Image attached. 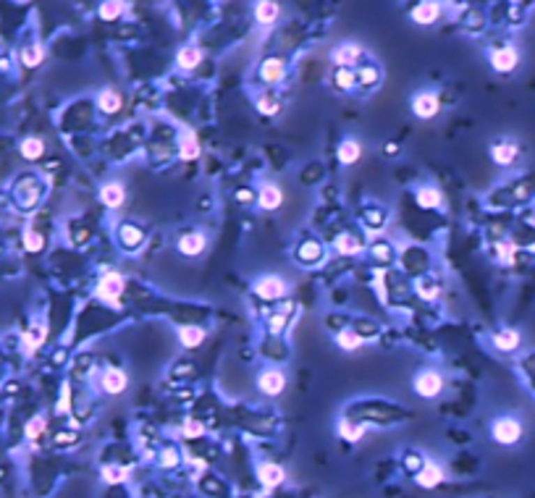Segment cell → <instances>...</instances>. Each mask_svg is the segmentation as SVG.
Masks as SVG:
<instances>
[{"label":"cell","mask_w":535,"mask_h":498,"mask_svg":"<svg viewBox=\"0 0 535 498\" xmlns=\"http://www.w3.org/2000/svg\"><path fill=\"white\" fill-rule=\"evenodd\" d=\"M522 438V425L517 423L514 417H502L493 423V441L502 446H514Z\"/></svg>","instance_id":"1"},{"label":"cell","mask_w":535,"mask_h":498,"mask_svg":"<svg viewBox=\"0 0 535 498\" xmlns=\"http://www.w3.org/2000/svg\"><path fill=\"white\" fill-rule=\"evenodd\" d=\"M415 391L423 399H433L444 391V378L438 375L436 370H423L415 378Z\"/></svg>","instance_id":"2"},{"label":"cell","mask_w":535,"mask_h":498,"mask_svg":"<svg viewBox=\"0 0 535 498\" xmlns=\"http://www.w3.org/2000/svg\"><path fill=\"white\" fill-rule=\"evenodd\" d=\"M255 292H257L260 299L273 302V299H281V296L289 292V286H286V281L278 278V276H262L260 281L255 283Z\"/></svg>","instance_id":"3"},{"label":"cell","mask_w":535,"mask_h":498,"mask_svg":"<svg viewBox=\"0 0 535 498\" xmlns=\"http://www.w3.org/2000/svg\"><path fill=\"white\" fill-rule=\"evenodd\" d=\"M123 289H126L123 276H119V273H108V276H103V281H100L98 296L100 299H105V302H110V304H116L121 299Z\"/></svg>","instance_id":"4"},{"label":"cell","mask_w":535,"mask_h":498,"mask_svg":"<svg viewBox=\"0 0 535 498\" xmlns=\"http://www.w3.org/2000/svg\"><path fill=\"white\" fill-rule=\"evenodd\" d=\"M438 110H441V100H438L436 92H420L412 100V113L417 119H433V116H438Z\"/></svg>","instance_id":"5"},{"label":"cell","mask_w":535,"mask_h":498,"mask_svg":"<svg viewBox=\"0 0 535 498\" xmlns=\"http://www.w3.org/2000/svg\"><path fill=\"white\" fill-rule=\"evenodd\" d=\"M517 63H520V53H517V47H512V45L496 47V50L491 53V66L496 68V71H502V74L514 71Z\"/></svg>","instance_id":"6"},{"label":"cell","mask_w":535,"mask_h":498,"mask_svg":"<svg viewBox=\"0 0 535 498\" xmlns=\"http://www.w3.org/2000/svg\"><path fill=\"white\" fill-rule=\"evenodd\" d=\"M257 386L265 396H278V393H284L286 388V375L281 370H265L260 378H257Z\"/></svg>","instance_id":"7"},{"label":"cell","mask_w":535,"mask_h":498,"mask_svg":"<svg viewBox=\"0 0 535 498\" xmlns=\"http://www.w3.org/2000/svg\"><path fill=\"white\" fill-rule=\"evenodd\" d=\"M257 477H260L262 488L273 490V488H278L286 480V472H284V467L273 465V462H262V465L257 467Z\"/></svg>","instance_id":"8"},{"label":"cell","mask_w":535,"mask_h":498,"mask_svg":"<svg viewBox=\"0 0 535 498\" xmlns=\"http://www.w3.org/2000/svg\"><path fill=\"white\" fill-rule=\"evenodd\" d=\"M126 386H129V375H126L123 370L108 368L103 372V388H105V393H113V396H116V393H123Z\"/></svg>","instance_id":"9"},{"label":"cell","mask_w":535,"mask_h":498,"mask_svg":"<svg viewBox=\"0 0 535 498\" xmlns=\"http://www.w3.org/2000/svg\"><path fill=\"white\" fill-rule=\"evenodd\" d=\"M286 74V66L281 58H265L260 66V79L265 84H278Z\"/></svg>","instance_id":"10"},{"label":"cell","mask_w":535,"mask_h":498,"mask_svg":"<svg viewBox=\"0 0 535 498\" xmlns=\"http://www.w3.org/2000/svg\"><path fill=\"white\" fill-rule=\"evenodd\" d=\"M208 247V239L202 236V234H184V236L179 239V252L186 255V257H197V255H202Z\"/></svg>","instance_id":"11"},{"label":"cell","mask_w":535,"mask_h":498,"mask_svg":"<svg viewBox=\"0 0 535 498\" xmlns=\"http://www.w3.org/2000/svg\"><path fill=\"white\" fill-rule=\"evenodd\" d=\"M362 55V47L360 45H341L333 50V63L339 66V68H354V63L360 61Z\"/></svg>","instance_id":"12"},{"label":"cell","mask_w":535,"mask_h":498,"mask_svg":"<svg viewBox=\"0 0 535 498\" xmlns=\"http://www.w3.org/2000/svg\"><path fill=\"white\" fill-rule=\"evenodd\" d=\"M438 16H441V6H438V3H430V0H425V3H420V6L412 8V22L423 24V27L436 24Z\"/></svg>","instance_id":"13"},{"label":"cell","mask_w":535,"mask_h":498,"mask_svg":"<svg viewBox=\"0 0 535 498\" xmlns=\"http://www.w3.org/2000/svg\"><path fill=\"white\" fill-rule=\"evenodd\" d=\"M257 202H260L262 210H278L284 205V192L276 184H265L260 189V195H257Z\"/></svg>","instance_id":"14"},{"label":"cell","mask_w":535,"mask_h":498,"mask_svg":"<svg viewBox=\"0 0 535 498\" xmlns=\"http://www.w3.org/2000/svg\"><path fill=\"white\" fill-rule=\"evenodd\" d=\"M444 483V469L438 465H433V462H425V467L420 469V475H417V485L420 488H438Z\"/></svg>","instance_id":"15"},{"label":"cell","mask_w":535,"mask_h":498,"mask_svg":"<svg viewBox=\"0 0 535 498\" xmlns=\"http://www.w3.org/2000/svg\"><path fill=\"white\" fill-rule=\"evenodd\" d=\"M100 199H103V205H108V207H121L123 205V199H126V189L119 184V181H110V184H105L103 189H100Z\"/></svg>","instance_id":"16"},{"label":"cell","mask_w":535,"mask_h":498,"mask_svg":"<svg viewBox=\"0 0 535 498\" xmlns=\"http://www.w3.org/2000/svg\"><path fill=\"white\" fill-rule=\"evenodd\" d=\"M517 152H520V147L514 142H499V144H493L491 158L496 165H512L517 160Z\"/></svg>","instance_id":"17"},{"label":"cell","mask_w":535,"mask_h":498,"mask_svg":"<svg viewBox=\"0 0 535 498\" xmlns=\"http://www.w3.org/2000/svg\"><path fill=\"white\" fill-rule=\"evenodd\" d=\"M278 16H281V6L278 3H271V0H262L255 6V19L262 24V27H271V24L278 22Z\"/></svg>","instance_id":"18"},{"label":"cell","mask_w":535,"mask_h":498,"mask_svg":"<svg viewBox=\"0 0 535 498\" xmlns=\"http://www.w3.org/2000/svg\"><path fill=\"white\" fill-rule=\"evenodd\" d=\"M320 257H323V247L317 241H302L296 247V260L302 265H315V262H320Z\"/></svg>","instance_id":"19"},{"label":"cell","mask_w":535,"mask_h":498,"mask_svg":"<svg viewBox=\"0 0 535 498\" xmlns=\"http://www.w3.org/2000/svg\"><path fill=\"white\" fill-rule=\"evenodd\" d=\"M336 158H339L344 165H352V163H357L362 158V144L357 139H344L339 144V150H336Z\"/></svg>","instance_id":"20"},{"label":"cell","mask_w":535,"mask_h":498,"mask_svg":"<svg viewBox=\"0 0 535 498\" xmlns=\"http://www.w3.org/2000/svg\"><path fill=\"white\" fill-rule=\"evenodd\" d=\"M119 236H121V247H126V249H137L144 241L142 228L131 226V223H123V226L119 228Z\"/></svg>","instance_id":"21"},{"label":"cell","mask_w":535,"mask_h":498,"mask_svg":"<svg viewBox=\"0 0 535 498\" xmlns=\"http://www.w3.org/2000/svg\"><path fill=\"white\" fill-rule=\"evenodd\" d=\"M205 328H199V325H184L181 331H179V338H181V344L186 349H197L202 341H205Z\"/></svg>","instance_id":"22"},{"label":"cell","mask_w":535,"mask_h":498,"mask_svg":"<svg viewBox=\"0 0 535 498\" xmlns=\"http://www.w3.org/2000/svg\"><path fill=\"white\" fill-rule=\"evenodd\" d=\"M493 347L499 349V352H514V349L520 347V333L512 331V328H504V331H499L493 336Z\"/></svg>","instance_id":"23"},{"label":"cell","mask_w":535,"mask_h":498,"mask_svg":"<svg viewBox=\"0 0 535 498\" xmlns=\"http://www.w3.org/2000/svg\"><path fill=\"white\" fill-rule=\"evenodd\" d=\"M333 87L339 89V92H352V89L357 87V71L354 68H336Z\"/></svg>","instance_id":"24"},{"label":"cell","mask_w":535,"mask_h":498,"mask_svg":"<svg viewBox=\"0 0 535 498\" xmlns=\"http://www.w3.org/2000/svg\"><path fill=\"white\" fill-rule=\"evenodd\" d=\"M98 105L103 113H119L121 105H123V100H121V95L116 92V89H103L98 98Z\"/></svg>","instance_id":"25"},{"label":"cell","mask_w":535,"mask_h":498,"mask_svg":"<svg viewBox=\"0 0 535 498\" xmlns=\"http://www.w3.org/2000/svg\"><path fill=\"white\" fill-rule=\"evenodd\" d=\"M199 61H202V53H199L197 47H181L179 55H176V63H179V68H184V71L197 68Z\"/></svg>","instance_id":"26"},{"label":"cell","mask_w":535,"mask_h":498,"mask_svg":"<svg viewBox=\"0 0 535 498\" xmlns=\"http://www.w3.org/2000/svg\"><path fill=\"white\" fill-rule=\"evenodd\" d=\"M441 192H438L436 186H423V189H417V205L420 207H441Z\"/></svg>","instance_id":"27"},{"label":"cell","mask_w":535,"mask_h":498,"mask_svg":"<svg viewBox=\"0 0 535 498\" xmlns=\"http://www.w3.org/2000/svg\"><path fill=\"white\" fill-rule=\"evenodd\" d=\"M378 82H381V71L375 66H362L360 71H357V87L372 89L378 87Z\"/></svg>","instance_id":"28"},{"label":"cell","mask_w":535,"mask_h":498,"mask_svg":"<svg viewBox=\"0 0 535 498\" xmlns=\"http://www.w3.org/2000/svg\"><path fill=\"white\" fill-rule=\"evenodd\" d=\"M179 155H181V160H197V158H199V142H197V137L192 131L184 134L181 147H179Z\"/></svg>","instance_id":"29"},{"label":"cell","mask_w":535,"mask_h":498,"mask_svg":"<svg viewBox=\"0 0 535 498\" xmlns=\"http://www.w3.org/2000/svg\"><path fill=\"white\" fill-rule=\"evenodd\" d=\"M339 435L344 441H349V444H357V441H362V435H365V428H362V425H354L352 420H341Z\"/></svg>","instance_id":"30"},{"label":"cell","mask_w":535,"mask_h":498,"mask_svg":"<svg viewBox=\"0 0 535 498\" xmlns=\"http://www.w3.org/2000/svg\"><path fill=\"white\" fill-rule=\"evenodd\" d=\"M103 480L108 483V485H119V483H126L129 480V469L121 465H110V467H103Z\"/></svg>","instance_id":"31"},{"label":"cell","mask_w":535,"mask_h":498,"mask_svg":"<svg viewBox=\"0 0 535 498\" xmlns=\"http://www.w3.org/2000/svg\"><path fill=\"white\" fill-rule=\"evenodd\" d=\"M43 150H45V144H43V139H37V137H29V139L22 142V155L27 158V160L43 158Z\"/></svg>","instance_id":"32"},{"label":"cell","mask_w":535,"mask_h":498,"mask_svg":"<svg viewBox=\"0 0 535 498\" xmlns=\"http://www.w3.org/2000/svg\"><path fill=\"white\" fill-rule=\"evenodd\" d=\"M336 344H339L344 352H354V349H360L362 338H360V333H354L352 328H347V331H341L339 336H336Z\"/></svg>","instance_id":"33"},{"label":"cell","mask_w":535,"mask_h":498,"mask_svg":"<svg viewBox=\"0 0 535 498\" xmlns=\"http://www.w3.org/2000/svg\"><path fill=\"white\" fill-rule=\"evenodd\" d=\"M336 249H339L341 255H357L362 249V244H360V239H354L352 234H341V236L336 239Z\"/></svg>","instance_id":"34"},{"label":"cell","mask_w":535,"mask_h":498,"mask_svg":"<svg viewBox=\"0 0 535 498\" xmlns=\"http://www.w3.org/2000/svg\"><path fill=\"white\" fill-rule=\"evenodd\" d=\"M123 8H126V6L119 3V0H113V3H103V6H100V16H103L105 22H113V19H119Z\"/></svg>","instance_id":"35"},{"label":"cell","mask_w":535,"mask_h":498,"mask_svg":"<svg viewBox=\"0 0 535 498\" xmlns=\"http://www.w3.org/2000/svg\"><path fill=\"white\" fill-rule=\"evenodd\" d=\"M425 467V462H423V456L415 454V451H409V454L405 456V469L409 472V475H420V469Z\"/></svg>","instance_id":"36"},{"label":"cell","mask_w":535,"mask_h":498,"mask_svg":"<svg viewBox=\"0 0 535 498\" xmlns=\"http://www.w3.org/2000/svg\"><path fill=\"white\" fill-rule=\"evenodd\" d=\"M257 108H260V113H265V116H276L281 105H278V100H276L273 95H265V98H260Z\"/></svg>","instance_id":"37"},{"label":"cell","mask_w":535,"mask_h":498,"mask_svg":"<svg viewBox=\"0 0 535 498\" xmlns=\"http://www.w3.org/2000/svg\"><path fill=\"white\" fill-rule=\"evenodd\" d=\"M24 247L29 249V252H40L43 249V236L37 231H27L24 234Z\"/></svg>","instance_id":"38"},{"label":"cell","mask_w":535,"mask_h":498,"mask_svg":"<svg viewBox=\"0 0 535 498\" xmlns=\"http://www.w3.org/2000/svg\"><path fill=\"white\" fill-rule=\"evenodd\" d=\"M160 465H163L165 469H174V467L179 465V451H176L174 446L163 448V454H160Z\"/></svg>","instance_id":"39"},{"label":"cell","mask_w":535,"mask_h":498,"mask_svg":"<svg viewBox=\"0 0 535 498\" xmlns=\"http://www.w3.org/2000/svg\"><path fill=\"white\" fill-rule=\"evenodd\" d=\"M22 61L24 66H37L43 61V47H27L22 53Z\"/></svg>","instance_id":"40"},{"label":"cell","mask_w":535,"mask_h":498,"mask_svg":"<svg viewBox=\"0 0 535 498\" xmlns=\"http://www.w3.org/2000/svg\"><path fill=\"white\" fill-rule=\"evenodd\" d=\"M43 338H45V328H43V325H34L32 333L27 336V347H29V349H37V347H40V341H43Z\"/></svg>","instance_id":"41"},{"label":"cell","mask_w":535,"mask_h":498,"mask_svg":"<svg viewBox=\"0 0 535 498\" xmlns=\"http://www.w3.org/2000/svg\"><path fill=\"white\" fill-rule=\"evenodd\" d=\"M37 197H40V192H37V189H27V184L22 186V205L24 207L37 205Z\"/></svg>","instance_id":"42"},{"label":"cell","mask_w":535,"mask_h":498,"mask_svg":"<svg viewBox=\"0 0 535 498\" xmlns=\"http://www.w3.org/2000/svg\"><path fill=\"white\" fill-rule=\"evenodd\" d=\"M43 430H45V420H43V417H34L32 423L27 425V435H29V438H37V435L43 433Z\"/></svg>","instance_id":"43"},{"label":"cell","mask_w":535,"mask_h":498,"mask_svg":"<svg viewBox=\"0 0 535 498\" xmlns=\"http://www.w3.org/2000/svg\"><path fill=\"white\" fill-rule=\"evenodd\" d=\"M268 323H271V331H273V333H281V331L286 328V315L284 312L271 315V320H268Z\"/></svg>","instance_id":"44"},{"label":"cell","mask_w":535,"mask_h":498,"mask_svg":"<svg viewBox=\"0 0 535 498\" xmlns=\"http://www.w3.org/2000/svg\"><path fill=\"white\" fill-rule=\"evenodd\" d=\"M181 433H184V438H199V435H202V425L199 423H186Z\"/></svg>","instance_id":"45"},{"label":"cell","mask_w":535,"mask_h":498,"mask_svg":"<svg viewBox=\"0 0 535 498\" xmlns=\"http://www.w3.org/2000/svg\"><path fill=\"white\" fill-rule=\"evenodd\" d=\"M368 226H378V228L383 226V213L381 210H370V213H368Z\"/></svg>","instance_id":"46"},{"label":"cell","mask_w":535,"mask_h":498,"mask_svg":"<svg viewBox=\"0 0 535 498\" xmlns=\"http://www.w3.org/2000/svg\"><path fill=\"white\" fill-rule=\"evenodd\" d=\"M236 199H239L241 205H247V202L255 199V192H252V189H239V192H236Z\"/></svg>","instance_id":"47"}]
</instances>
